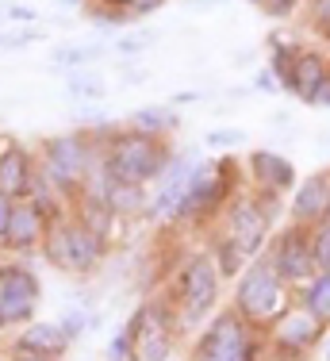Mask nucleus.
I'll use <instances>...</instances> for the list:
<instances>
[{"mask_svg": "<svg viewBox=\"0 0 330 361\" xmlns=\"http://www.w3.org/2000/svg\"><path fill=\"white\" fill-rule=\"evenodd\" d=\"M173 161V146L169 139H150V135H138L131 127L119 123L111 131V142L100 154V173L116 185H158L161 173Z\"/></svg>", "mask_w": 330, "mask_h": 361, "instance_id": "f257e3e1", "label": "nucleus"}, {"mask_svg": "<svg viewBox=\"0 0 330 361\" xmlns=\"http://www.w3.org/2000/svg\"><path fill=\"white\" fill-rule=\"evenodd\" d=\"M238 196V166L234 158H204L192 166L173 223H207Z\"/></svg>", "mask_w": 330, "mask_h": 361, "instance_id": "f03ea898", "label": "nucleus"}, {"mask_svg": "<svg viewBox=\"0 0 330 361\" xmlns=\"http://www.w3.org/2000/svg\"><path fill=\"white\" fill-rule=\"evenodd\" d=\"M100 154L85 131H62V135H50L39 146V169L42 177L54 185V192L62 196L66 204H73L77 196L85 192V180H89L92 166L100 161Z\"/></svg>", "mask_w": 330, "mask_h": 361, "instance_id": "7ed1b4c3", "label": "nucleus"}, {"mask_svg": "<svg viewBox=\"0 0 330 361\" xmlns=\"http://www.w3.org/2000/svg\"><path fill=\"white\" fill-rule=\"evenodd\" d=\"M42 257L54 265L58 273H73V277H89L108 257V238L89 231L81 219L62 216L50 223L47 238H42Z\"/></svg>", "mask_w": 330, "mask_h": 361, "instance_id": "20e7f679", "label": "nucleus"}, {"mask_svg": "<svg viewBox=\"0 0 330 361\" xmlns=\"http://www.w3.org/2000/svg\"><path fill=\"white\" fill-rule=\"evenodd\" d=\"M284 307H288V285L276 281L273 265L265 257H254L234 285V312L254 326H269Z\"/></svg>", "mask_w": 330, "mask_h": 361, "instance_id": "39448f33", "label": "nucleus"}, {"mask_svg": "<svg viewBox=\"0 0 330 361\" xmlns=\"http://www.w3.org/2000/svg\"><path fill=\"white\" fill-rule=\"evenodd\" d=\"M192 361H262V334H257L254 323L242 319L234 307H227L200 334Z\"/></svg>", "mask_w": 330, "mask_h": 361, "instance_id": "423d86ee", "label": "nucleus"}, {"mask_svg": "<svg viewBox=\"0 0 330 361\" xmlns=\"http://www.w3.org/2000/svg\"><path fill=\"white\" fill-rule=\"evenodd\" d=\"M173 292H177V300H173L177 319H185V323H200V319H204V315L215 307L219 292H223V277H219V269H215L212 254H192V257H188Z\"/></svg>", "mask_w": 330, "mask_h": 361, "instance_id": "0eeeda50", "label": "nucleus"}, {"mask_svg": "<svg viewBox=\"0 0 330 361\" xmlns=\"http://www.w3.org/2000/svg\"><path fill=\"white\" fill-rule=\"evenodd\" d=\"M223 235L231 238L234 246H238L242 254L254 262V257H262V250L269 246V231H273V219L265 216L262 208H257L254 196H234V200L223 208Z\"/></svg>", "mask_w": 330, "mask_h": 361, "instance_id": "6e6552de", "label": "nucleus"}, {"mask_svg": "<svg viewBox=\"0 0 330 361\" xmlns=\"http://www.w3.org/2000/svg\"><path fill=\"white\" fill-rule=\"evenodd\" d=\"M265 262L273 265L276 281L288 288H300L307 277H315V262H311V243H307V227L292 223L281 238H273Z\"/></svg>", "mask_w": 330, "mask_h": 361, "instance_id": "1a4fd4ad", "label": "nucleus"}, {"mask_svg": "<svg viewBox=\"0 0 330 361\" xmlns=\"http://www.w3.org/2000/svg\"><path fill=\"white\" fill-rule=\"evenodd\" d=\"M323 334H326V323H319L315 315L300 304H288L273 323H269V342H273L276 350H284V354H292V357H300V354H307L311 346H319Z\"/></svg>", "mask_w": 330, "mask_h": 361, "instance_id": "9d476101", "label": "nucleus"}, {"mask_svg": "<svg viewBox=\"0 0 330 361\" xmlns=\"http://www.w3.org/2000/svg\"><path fill=\"white\" fill-rule=\"evenodd\" d=\"M35 173H39V150L20 139H0V192L23 200Z\"/></svg>", "mask_w": 330, "mask_h": 361, "instance_id": "9b49d317", "label": "nucleus"}, {"mask_svg": "<svg viewBox=\"0 0 330 361\" xmlns=\"http://www.w3.org/2000/svg\"><path fill=\"white\" fill-rule=\"evenodd\" d=\"M50 223L54 219H47L31 200H16L12 204V219H8V235H4L0 246L12 250V254H20V257H28L35 250H42V238H47Z\"/></svg>", "mask_w": 330, "mask_h": 361, "instance_id": "f8f14e48", "label": "nucleus"}, {"mask_svg": "<svg viewBox=\"0 0 330 361\" xmlns=\"http://www.w3.org/2000/svg\"><path fill=\"white\" fill-rule=\"evenodd\" d=\"M192 166H196L192 154L173 150V161H169V169L161 173L158 188H154L150 212H146V216H150V219H161V223H173V212H177L181 196H185V185H188V173H192Z\"/></svg>", "mask_w": 330, "mask_h": 361, "instance_id": "ddd939ff", "label": "nucleus"}, {"mask_svg": "<svg viewBox=\"0 0 330 361\" xmlns=\"http://www.w3.org/2000/svg\"><path fill=\"white\" fill-rule=\"evenodd\" d=\"M288 216L300 227H315L319 219L330 216V169H319V173L303 177L296 188H292V204Z\"/></svg>", "mask_w": 330, "mask_h": 361, "instance_id": "4468645a", "label": "nucleus"}, {"mask_svg": "<svg viewBox=\"0 0 330 361\" xmlns=\"http://www.w3.org/2000/svg\"><path fill=\"white\" fill-rule=\"evenodd\" d=\"M73 342L66 338V331L58 323H28L12 334V350L8 354H35V357H47V361H62Z\"/></svg>", "mask_w": 330, "mask_h": 361, "instance_id": "2eb2a0df", "label": "nucleus"}, {"mask_svg": "<svg viewBox=\"0 0 330 361\" xmlns=\"http://www.w3.org/2000/svg\"><path fill=\"white\" fill-rule=\"evenodd\" d=\"M250 177H254V188H262V192L284 196V192L296 188V166L276 150H254L250 154Z\"/></svg>", "mask_w": 330, "mask_h": 361, "instance_id": "dca6fc26", "label": "nucleus"}, {"mask_svg": "<svg viewBox=\"0 0 330 361\" xmlns=\"http://www.w3.org/2000/svg\"><path fill=\"white\" fill-rule=\"evenodd\" d=\"M330 73V66H326V58L319 54V50H296V62H292V73H288V85H284V92H292L296 100H303L307 104L311 100V92L319 89V81Z\"/></svg>", "mask_w": 330, "mask_h": 361, "instance_id": "f3484780", "label": "nucleus"}, {"mask_svg": "<svg viewBox=\"0 0 330 361\" xmlns=\"http://www.w3.org/2000/svg\"><path fill=\"white\" fill-rule=\"evenodd\" d=\"M0 300H42V281L28 262H0Z\"/></svg>", "mask_w": 330, "mask_h": 361, "instance_id": "a211bd4d", "label": "nucleus"}, {"mask_svg": "<svg viewBox=\"0 0 330 361\" xmlns=\"http://www.w3.org/2000/svg\"><path fill=\"white\" fill-rule=\"evenodd\" d=\"M104 204L116 219H138L150 212V188L146 185H116L104 177Z\"/></svg>", "mask_w": 330, "mask_h": 361, "instance_id": "6ab92c4d", "label": "nucleus"}, {"mask_svg": "<svg viewBox=\"0 0 330 361\" xmlns=\"http://www.w3.org/2000/svg\"><path fill=\"white\" fill-rule=\"evenodd\" d=\"M123 127H131L138 135H150V139H169L181 127V111L173 104H146V108H135Z\"/></svg>", "mask_w": 330, "mask_h": 361, "instance_id": "aec40b11", "label": "nucleus"}, {"mask_svg": "<svg viewBox=\"0 0 330 361\" xmlns=\"http://www.w3.org/2000/svg\"><path fill=\"white\" fill-rule=\"evenodd\" d=\"M104 42H73V47H54L50 50V66H58V70L73 73V70H89V66H97L104 58Z\"/></svg>", "mask_w": 330, "mask_h": 361, "instance_id": "412c9836", "label": "nucleus"}, {"mask_svg": "<svg viewBox=\"0 0 330 361\" xmlns=\"http://www.w3.org/2000/svg\"><path fill=\"white\" fill-rule=\"evenodd\" d=\"M296 304H300V307H307V312L315 315L319 323H326V326H330V269H323V273H315V277L303 281Z\"/></svg>", "mask_w": 330, "mask_h": 361, "instance_id": "4be33fe9", "label": "nucleus"}, {"mask_svg": "<svg viewBox=\"0 0 330 361\" xmlns=\"http://www.w3.org/2000/svg\"><path fill=\"white\" fill-rule=\"evenodd\" d=\"M212 262H215V269H219V277H223V281H238V277H242V269L250 265V257L242 254L227 235H219V238L212 243Z\"/></svg>", "mask_w": 330, "mask_h": 361, "instance_id": "5701e85b", "label": "nucleus"}, {"mask_svg": "<svg viewBox=\"0 0 330 361\" xmlns=\"http://www.w3.org/2000/svg\"><path fill=\"white\" fill-rule=\"evenodd\" d=\"M66 97L69 100H92V104H97V100H104L108 97V81H104L100 73H92V70H73L66 77Z\"/></svg>", "mask_w": 330, "mask_h": 361, "instance_id": "b1692460", "label": "nucleus"}, {"mask_svg": "<svg viewBox=\"0 0 330 361\" xmlns=\"http://www.w3.org/2000/svg\"><path fill=\"white\" fill-rule=\"evenodd\" d=\"M54 323L66 331V338H69V342H77V338H85L89 331H97V326H100V315H92L85 304H77V307H66V312L58 315Z\"/></svg>", "mask_w": 330, "mask_h": 361, "instance_id": "393cba45", "label": "nucleus"}, {"mask_svg": "<svg viewBox=\"0 0 330 361\" xmlns=\"http://www.w3.org/2000/svg\"><path fill=\"white\" fill-rule=\"evenodd\" d=\"M173 357V334H142L135 342V361H169Z\"/></svg>", "mask_w": 330, "mask_h": 361, "instance_id": "a878e982", "label": "nucleus"}, {"mask_svg": "<svg viewBox=\"0 0 330 361\" xmlns=\"http://www.w3.org/2000/svg\"><path fill=\"white\" fill-rule=\"evenodd\" d=\"M246 142H250V135L242 127H215V131L204 135V146H212V150H238Z\"/></svg>", "mask_w": 330, "mask_h": 361, "instance_id": "bb28decb", "label": "nucleus"}, {"mask_svg": "<svg viewBox=\"0 0 330 361\" xmlns=\"http://www.w3.org/2000/svg\"><path fill=\"white\" fill-rule=\"evenodd\" d=\"M161 35L154 27H142V31H131V35H123V39H116V54H127V58H135V54H142V50H150L154 42H158Z\"/></svg>", "mask_w": 330, "mask_h": 361, "instance_id": "cd10ccee", "label": "nucleus"}, {"mask_svg": "<svg viewBox=\"0 0 330 361\" xmlns=\"http://www.w3.org/2000/svg\"><path fill=\"white\" fill-rule=\"evenodd\" d=\"M47 39L42 27H16V31H0V50H28L35 42Z\"/></svg>", "mask_w": 330, "mask_h": 361, "instance_id": "c85d7f7f", "label": "nucleus"}, {"mask_svg": "<svg viewBox=\"0 0 330 361\" xmlns=\"http://www.w3.org/2000/svg\"><path fill=\"white\" fill-rule=\"evenodd\" d=\"M85 16H89V20L97 23V27H119V23H131L123 12H111V8L97 4V0H89V4H85Z\"/></svg>", "mask_w": 330, "mask_h": 361, "instance_id": "c756f323", "label": "nucleus"}, {"mask_svg": "<svg viewBox=\"0 0 330 361\" xmlns=\"http://www.w3.org/2000/svg\"><path fill=\"white\" fill-rule=\"evenodd\" d=\"M300 4H303V0H257V8H262L269 20H276V23L292 20V16L300 12Z\"/></svg>", "mask_w": 330, "mask_h": 361, "instance_id": "7c9ffc66", "label": "nucleus"}, {"mask_svg": "<svg viewBox=\"0 0 330 361\" xmlns=\"http://www.w3.org/2000/svg\"><path fill=\"white\" fill-rule=\"evenodd\" d=\"M108 361H135V338L127 331H119L108 342Z\"/></svg>", "mask_w": 330, "mask_h": 361, "instance_id": "2f4dec72", "label": "nucleus"}, {"mask_svg": "<svg viewBox=\"0 0 330 361\" xmlns=\"http://www.w3.org/2000/svg\"><path fill=\"white\" fill-rule=\"evenodd\" d=\"M4 20H12L16 27H35V23H39V8H31V4H4Z\"/></svg>", "mask_w": 330, "mask_h": 361, "instance_id": "473e14b6", "label": "nucleus"}, {"mask_svg": "<svg viewBox=\"0 0 330 361\" xmlns=\"http://www.w3.org/2000/svg\"><path fill=\"white\" fill-rule=\"evenodd\" d=\"M307 4H311V23H315V31L330 35V0H307Z\"/></svg>", "mask_w": 330, "mask_h": 361, "instance_id": "72a5a7b5", "label": "nucleus"}, {"mask_svg": "<svg viewBox=\"0 0 330 361\" xmlns=\"http://www.w3.org/2000/svg\"><path fill=\"white\" fill-rule=\"evenodd\" d=\"M165 4H169V0H131V8H127V16H131V20H142V16H154V12H161Z\"/></svg>", "mask_w": 330, "mask_h": 361, "instance_id": "f704fd0d", "label": "nucleus"}, {"mask_svg": "<svg viewBox=\"0 0 330 361\" xmlns=\"http://www.w3.org/2000/svg\"><path fill=\"white\" fill-rule=\"evenodd\" d=\"M307 104H311V108H330V73L323 77V81H319V89L311 92Z\"/></svg>", "mask_w": 330, "mask_h": 361, "instance_id": "c9c22d12", "label": "nucleus"}, {"mask_svg": "<svg viewBox=\"0 0 330 361\" xmlns=\"http://www.w3.org/2000/svg\"><path fill=\"white\" fill-rule=\"evenodd\" d=\"M281 85H276V77H273V70H257L254 73V92H276Z\"/></svg>", "mask_w": 330, "mask_h": 361, "instance_id": "e433bc0d", "label": "nucleus"}, {"mask_svg": "<svg viewBox=\"0 0 330 361\" xmlns=\"http://www.w3.org/2000/svg\"><path fill=\"white\" fill-rule=\"evenodd\" d=\"M12 196H4L0 192V243H4V235H8V219H12Z\"/></svg>", "mask_w": 330, "mask_h": 361, "instance_id": "4c0bfd02", "label": "nucleus"}, {"mask_svg": "<svg viewBox=\"0 0 330 361\" xmlns=\"http://www.w3.org/2000/svg\"><path fill=\"white\" fill-rule=\"evenodd\" d=\"M227 0H185V8H196V12H207V8H223Z\"/></svg>", "mask_w": 330, "mask_h": 361, "instance_id": "58836bf2", "label": "nucleus"}, {"mask_svg": "<svg viewBox=\"0 0 330 361\" xmlns=\"http://www.w3.org/2000/svg\"><path fill=\"white\" fill-rule=\"evenodd\" d=\"M97 4H104V8H111V12H123V16H127L131 0H97ZM127 20H131V16H127Z\"/></svg>", "mask_w": 330, "mask_h": 361, "instance_id": "ea45409f", "label": "nucleus"}, {"mask_svg": "<svg viewBox=\"0 0 330 361\" xmlns=\"http://www.w3.org/2000/svg\"><path fill=\"white\" fill-rule=\"evenodd\" d=\"M192 100H200V92H177V97H173V104H192Z\"/></svg>", "mask_w": 330, "mask_h": 361, "instance_id": "a19ab883", "label": "nucleus"}, {"mask_svg": "<svg viewBox=\"0 0 330 361\" xmlns=\"http://www.w3.org/2000/svg\"><path fill=\"white\" fill-rule=\"evenodd\" d=\"M58 4H62V8H85L89 0H58Z\"/></svg>", "mask_w": 330, "mask_h": 361, "instance_id": "79ce46f5", "label": "nucleus"}, {"mask_svg": "<svg viewBox=\"0 0 330 361\" xmlns=\"http://www.w3.org/2000/svg\"><path fill=\"white\" fill-rule=\"evenodd\" d=\"M12 361H47V357H35V354H12Z\"/></svg>", "mask_w": 330, "mask_h": 361, "instance_id": "37998d69", "label": "nucleus"}, {"mask_svg": "<svg viewBox=\"0 0 330 361\" xmlns=\"http://www.w3.org/2000/svg\"><path fill=\"white\" fill-rule=\"evenodd\" d=\"M0 361H8V350L4 346H0Z\"/></svg>", "mask_w": 330, "mask_h": 361, "instance_id": "c03bdc74", "label": "nucleus"}, {"mask_svg": "<svg viewBox=\"0 0 330 361\" xmlns=\"http://www.w3.org/2000/svg\"><path fill=\"white\" fill-rule=\"evenodd\" d=\"M326 361H330V338H326Z\"/></svg>", "mask_w": 330, "mask_h": 361, "instance_id": "a18cd8bd", "label": "nucleus"}, {"mask_svg": "<svg viewBox=\"0 0 330 361\" xmlns=\"http://www.w3.org/2000/svg\"><path fill=\"white\" fill-rule=\"evenodd\" d=\"M250 4H257V0H250Z\"/></svg>", "mask_w": 330, "mask_h": 361, "instance_id": "49530a36", "label": "nucleus"}, {"mask_svg": "<svg viewBox=\"0 0 330 361\" xmlns=\"http://www.w3.org/2000/svg\"><path fill=\"white\" fill-rule=\"evenodd\" d=\"M8 361H12V354H8Z\"/></svg>", "mask_w": 330, "mask_h": 361, "instance_id": "de8ad7c7", "label": "nucleus"}]
</instances>
